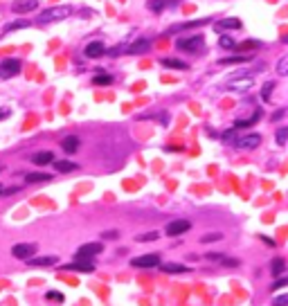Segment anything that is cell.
I'll list each match as a JSON object with an SVG mask.
<instances>
[{
	"label": "cell",
	"mask_w": 288,
	"mask_h": 306,
	"mask_svg": "<svg viewBox=\"0 0 288 306\" xmlns=\"http://www.w3.org/2000/svg\"><path fill=\"white\" fill-rule=\"evenodd\" d=\"M68 16H72V7L68 4H56V7H48L36 16V22L40 25H48V22H58V20H66Z\"/></svg>",
	"instance_id": "cell-1"
},
{
	"label": "cell",
	"mask_w": 288,
	"mask_h": 306,
	"mask_svg": "<svg viewBox=\"0 0 288 306\" xmlns=\"http://www.w3.org/2000/svg\"><path fill=\"white\" fill-rule=\"evenodd\" d=\"M176 48L182 50V52L194 54V52H198V50L205 48V38H202V36H184V38L176 40Z\"/></svg>",
	"instance_id": "cell-2"
},
{
	"label": "cell",
	"mask_w": 288,
	"mask_h": 306,
	"mask_svg": "<svg viewBox=\"0 0 288 306\" xmlns=\"http://www.w3.org/2000/svg\"><path fill=\"white\" fill-rule=\"evenodd\" d=\"M254 86V74H243V76H232V79L225 84L228 90H234V92H246Z\"/></svg>",
	"instance_id": "cell-3"
},
{
	"label": "cell",
	"mask_w": 288,
	"mask_h": 306,
	"mask_svg": "<svg viewBox=\"0 0 288 306\" xmlns=\"http://www.w3.org/2000/svg\"><path fill=\"white\" fill-rule=\"evenodd\" d=\"M20 68H22L20 58H14V56L2 58V61H0V79H12V76H16L18 72H20Z\"/></svg>",
	"instance_id": "cell-4"
},
{
	"label": "cell",
	"mask_w": 288,
	"mask_h": 306,
	"mask_svg": "<svg viewBox=\"0 0 288 306\" xmlns=\"http://www.w3.org/2000/svg\"><path fill=\"white\" fill-rule=\"evenodd\" d=\"M104 246L99 241H92V243H84V246H79V250H76V259H92V256L102 254Z\"/></svg>",
	"instance_id": "cell-5"
},
{
	"label": "cell",
	"mask_w": 288,
	"mask_h": 306,
	"mask_svg": "<svg viewBox=\"0 0 288 306\" xmlns=\"http://www.w3.org/2000/svg\"><path fill=\"white\" fill-rule=\"evenodd\" d=\"M130 266H133V268H158V266H160V254L151 252V254L135 256V259H130Z\"/></svg>",
	"instance_id": "cell-6"
},
{
	"label": "cell",
	"mask_w": 288,
	"mask_h": 306,
	"mask_svg": "<svg viewBox=\"0 0 288 306\" xmlns=\"http://www.w3.org/2000/svg\"><path fill=\"white\" fill-rule=\"evenodd\" d=\"M189 228H192V223H189L187 218H178V220H169L164 232L169 234V236H180V234H184Z\"/></svg>",
	"instance_id": "cell-7"
},
{
	"label": "cell",
	"mask_w": 288,
	"mask_h": 306,
	"mask_svg": "<svg viewBox=\"0 0 288 306\" xmlns=\"http://www.w3.org/2000/svg\"><path fill=\"white\" fill-rule=\"evenodd\" d=\"M12 254L16 256V259H30V256L36 254V243H16V246L12 248Z\"/></svg>",
	"instance_id": "cell-8"
},
{
	"label": "cell",
	"mask_w": 288,
	"mask_h": 306,
	"mask_svg": "<svg viewBox=\"0 0 288 306\" xmlns=\"http://www.w3.org/2000/svg\"><path fill=\"white\" fill-rule=\"evenodd\" d=\"M243 22L238 20V18L230 16V18H220V20H216L214 30L218 32V34H225V32H234V30H241Z\"/></svg>",
	"instance_id": "cell-9"
},
{
	"label": "cell",
	"mask_w": 288,
	"mask_h": 306,
	"mask_svg": "<svg viewBox=\"0 0 288 306\" xmlns=\"http://www.w3.org/2000/svg\"><path fill=\"white\" fill-rule=\"evenodd\" d=\"M106 54V45L102 43V40H90L88 45L84 48V56L86 58H99Z\"/></svg>",
	"instance_id": "cell-10"
},
{
	"label": "cell",
	"mask_w": 288,
	"mask_h": 306,
	"mask_svg": "<svg viewBox=\"0 0 288 306\" xmlns=\"http://www.w3.org/2000/svg\"><path fill=\"white\" fill-rule=\"evenodd\" d=\"M27 266H32V268H45V266H56L58 264V256L54 254H45V256H30V259H25Z\"/></svg>",
	"instance_id": "cell-11"
},
{
	"label": "cell",
	"mask_w": 288,
	"mask_h": 306,
	"mask_svg": "<svg viewBox=\"0 0 288 306\" xmlns=\"http://www.w3.org/2000/svg\"><path fill=\"white\" fill-rule=\"evenodd\" d=\"M234 142H236L238 148H256L261 144V135L259 133H248V135H243V138L234 140Z\"/></svg>",
	"instance_id": "cell-12"
},
{
	"label": "cell",
	"mask_w": 288,
	"mask_h": 306,
	"mask_svg": "<svg viewBox=\"0 0 288 306\" xmlns=\"http://www.w3.org/2000/svg\"><path fill=\"white\" fill-rule=\"evenodd\" d=\"M151 50V38H138L130 45H126V54H144Z\"/></svg>",
	"instance_id": "cell-13"
},
{
	"label": "cell",
	"mask_w": 288,
	"mask_h": 306,
	"mask_svg": "<svg viewBox=\"0 0 288 306\" xmlns=\"http://www.w3.org/2000/svg\"><path fill=\"white\" fill-rule=\"evenodd\" d=\"M36 7H38V0H14L12 12H16V14H30V12H36Z\"/></svg>",
	"instance_id": "cell-14"
},
{
	"label": "cell",
	"mask_w": 288,
	"mask_h": 306,
	"mask_svg": "<svg viewBox=\"0 0 288 306\" xmlns=\"http://www.w3.org/2000/svg\"><path fill=\"white\" fill-rule=\"evenodd\" d=\"M63 270H79V272H92L94 264L90 259H74L72 264H66Z\"/></svg>",
	"instance_id": "cell-15"
},
{
	"label": "cell",
	"mask_w": 288,
	"mask_h": 306,
	"mask_svg": "<svg viewBox=\"0 0 288 306\" xmlns=\"http://www.w3.org/2000/svg\"><path fill=\"white\" fill-rule=\"evenodd\" d=\"M210 22V18H198V20H187V22H180V25H174L166 30V34H176V32H184V30H192V27H200Z\"/></svg>",
	"instance_id": "cell-16"
},
{
	"label": "cell",
	"mask_w": 288,
	"mask_h": 306,
	"mask_svg": "<svg viewBox=\"0 0 288 306\" xmlns=\"http://www.w3.org/2000/svg\"><path fill=\"white\" fill-rule=\"evenodd\" d=\"M79 146H81V140L76 138V135H68V138L61 140V148L66 153H76L79 151Z\"/></svg>",
	"instance_id": "cell-17"
},
{
	"label": "cell",
	"mask_w": 288,
	"mask_h": 306,
	"mask_svg": "<svg viewBox=\"0 0 288 306\" xmlns=\"http://www.w3.org/2000/svg\"><path fill=\"white\" fill-rule=\"evenodd\" d=\"M52 176L43 174V171H32V174L25 176V184H36V182H50Z\"/></svg>",
	"instance_id": "cell-18"
},
{
	"label": "cell",
	"mask_w": 288,
	"mask_h": 306,
	"mask_svg": "<svg viewBox=\"0 0 288 306\" xmlns=\"http://www.w3.org/2000/svg\"><path fill=\"white\" fill-rule=\"evenodd\" d=\"M160 66L171 68V70H187V63L180 61V58H174V56H164V58H160Z\"/></svg>",
	"instance_id": "cell-19"
},
{
	"label": "cell",
	"mask_w": 288,
	"mask_h": 306,
	"mask_svg": "<svg viewBox=\"0 0 288 306\" xmlns=\"http://www.w3.org/2000/svg\"><path fill=\"white\" fill-rule=\"evenodd\" d=\"M32 162H34V164H38V166L50 164V162H54V153H52V151H40V153H34V156H32Z\"/></svg>",
	"instance_id": "cell-20"
},
{
	"label": "cell",
	"mask_w": 288,
	"mask_h": 306,
	"mask_svg": "<svg viewBox=\"0 0 288 306\" xmlns=\"http://www.w3.org/2000/svg\"><path fill=\"white\" fill-rule=\"evenodd\" d=\"M76 166L79 164H74V162H70V160H54V169H56L58 174H70Z\"/></svg>",
	"instance_id": "cell-21"
},
{
	"label": "cell",
	"mask_w": 288,
	"mask_h": 306,
	"mask_svg": "<svg viewBox=\"0 0 288 306\" xmlns=\"http://www.w3.org/2000/svg\"><path fill=\"white\" fill-rule=\"evenodd\" d=\"M160 270L162 272H169V274H178V272H189V268L187 266H182V264H160Z\"/></svg>",
	"instance_id": "cell-22"
},
{
	"label": "cell",
	"mask_w": 288,
	"mask_h": 306,
	"mask_svg": "<svg viewBox=\"0 0 288 306\" xmlns=\"http://www.w3.org/2000/svg\"><path fill=\"white\" fill-rule=\"evenodd\" d=\"M270 272L272 274H284L286 272V261H284L282 256H274V259L270 261Z\"/></svg>",
	"instance_id": "cell-23"
},
{
	"label": "cell",
	"mask_w": 288,
	"mask_h": 306,
	"mask_svg": "<svg viewBox=\"0 0 288 306\" xmlns=\"http://www.w3.org/2000/svg\"><path fill=\"white\" fill-rule=\"evenodd\" d=\"M112 81H115V79H112L108 72H97V74L92 76V84L94 86H110Z\"/></svg>",
	"instance_id": "cell-24"
},
{
	"label": "cell",
	"mask_w": 288,
	"mask_h": 306,
	"mask_svg": "<svg viewBox=\"0 0 288 306\" xmlns=\"http://www.w3.org/2000/svg\"><path fill=\"white\" fill-rule=\"evenodd\" d=\"M218 45H220V48H223V50H236V45H238V43L232 38V36L223 34V36H220V38H218Z\"/></svg>",
	"instance_id": "cell-25"
},
{
	"label": "cell",
	"mask_w": 288,
	"mask_h": 306,
	"mask_svg": "<svg viewBox=\"0 0 288 306\" xmlns=\"http://www.w3.org/2000/svg\"><path fill=\"white\" fill-rule=\"evenodd\" d=\"M259 117H261V110H254V115H252L250 120H238L236 124H234V128H246V126H252L256 120H259Z\"/></svg>",
	"instance_id": "cell-26"
},
{
	"label": "cell",
	"mask_w": 288,
	"mask_h": 306,
	"mask_svg": "<svg viewBox=\"0 0 288 306\" xmlns=\"http://www.w3.org/2000/svg\"><path fill=\"white\" fill-rule=\"evenodd\" d=\"M272 90H274V81H266L264 88H261V99H264V102H270V94H272Z\"/></svg>",
	"instance_id": "cell-27"
},
{
	"label": "cell",
	"mask_w": 288,
	"mask_h": 306,
	"mask_svg": "<svg viewBox=\"0 0 288 306\" xmlns=\"http://www.w3.org/2000/svg\"><path fill=\"white\" fill-rule=\"evenodd\" d=\"M146 4H148V9H151L153 14H160L162 9L166 7V0H148Z\"/></svg>",
	"instance_id": "cell-28"
},
{
	"label": "cell",
	"mask_w": 288,
	"mask_h": 306,
	"mask_svg": "<svg viewBox=\"0 0 288 306\" xmlns=\"http://www.w3.org/2000/svg\"><path fill=\"white\" fill-rule=\"evenodd\" d=\"M25 27H30V20H16V22H9V25L4 27V32H14V30H25Z\"/></svg>",
	"instance_id": "cell-29"
},
{
	"label": "cell",
	"mask_w": 288,
	"mask_h": 306,
	"mask_svg": "<svg viewBox=\"0 0 288 306\" xmlns=\"http://www.w3.org/2000/svg\"><path fill=\"white\" fill-rule=\"evenodd\" d=\"M158 236H160L158 232H146V234H138V236H135V241H140V243H148V241H156Z\"/></svg>",
	"instance_id": "cell-30"
},
{
	"label": "cell",
	"mask_w": 288,
	"mask_h": 306,
	"mask_svg": "<svg viewBox=\"0 0 288 306\" xmlns=\"http://www.w3.org/2000/svg\"><path fill=\"white\" fill-rule=\"evenodd\" d=\"M274 140H277L279 146H284V144L288 142V128H284V126H282V128L277 130V135H274Z\"/></svg>",
	"instance_id": "cell-31"
},
{
	"label": "cell",
	"mask_w": 288,
	"mask_h": 306,
	"mask_svg": "<svg viewBox=\"0 0 288 306\" xmlns=\"http://www.w3.org/2000/svg\"><path fill=\"white\" fill-rule=\"evenodd\" d=\"M220 238H223V234H220V232H210V234H205L200 241L202 243H214V241H220Z\"/></svg>",
	"instance_id": "cell-32"
},
{
	"label": "cell",
	"mask_w": 288,
	"mask_h": 306,
	"mask_svg": "<svg viewBox=\"0 0 288 306\" xmlns=\"http://www.w3.org/2000/svg\"><path fill=\"white\" fill-rule=\"evenodd\" d=\"M250 61V56H246V54H241V56H228V58H220V63H246Z\"/></svg>",
	"instance_id": "cell-33"
},
{
	"label": "cell",
	"mask_w": 288,
	"mask_h": 306,
	"mask_svg": "<svg viewBox=\"0 0 288 306\" xmlns=\"http://www.w3.org/2000/svg\"><path fill=\"white\" fill-rule=\"evenodd\" d=\"M277 72L282 76H286V72H288V56H282L279 58V63H277Z\"/></svg>",
	"instance_id": "cell-34"
},
{
	"label": "cell",
	"mask_w": 288,
	"mask_h": 306,
	"mask_svg": "<svg viewBox=\"0 0 288 306\" xmlns=\"http://www.w3.org/2000/svg\"><path fill=\"white\" fill-rule=\"evenodd\" d=\"M106 52H108V56H120V54H124V52H126V43H122V45H115V48L106 50Z\"/></svg>",
	"instance_id": "cell-35"
},
{
	"label": "cell",
	"mask_w": 288,
	"mask_h": 306,
	"mask_svg": "<svg viewBox=\"0 0 288 306\" xmlns=\"http://www.w3.org/2000/svg\"><path fill=\"white\" fill-rule=\"evenodd\" d=\"M218 264L228 266V268H236V266H238V259H232V256H225V254H223V259H220Z\"/></svg>",
	"instance_id": "cell-36"
},
{
	"label": "cell",
	"mask_w": 288,
	"mask_h": 306,
	"mask_svg": "<svg viewBox=\"0 0 288 306\" xmlns=\"http://www.w3.org/2000/svg\"><path fill=\"white\" fill-rule=\"evenodd\" d=\"M286 304H288V292H284V295H279V297L272 300V306H286Z\"/></svg>",
	"instance_id": "cell-37"
},
{
	"label": "cell",
	"mask_w": 288,
	"mask_h": 306,
	"mask_svg": "<svg viewBox=\"0 0 288 306\" xmlns=\"http://www.w3.org/2000/svg\"><path fill=\"white\" fill-rule=\"evenodd\" d=\"M45 297H48V300H54V302H63V295L58 290H48Z\"/></svg>",
	"instance_id": "cell-38"
},
{
	"label": "cell",
	"mask_w": 288,
	"mask_h": 306,
	"mask_svg": "<svg viewBox=\"0 0 288 306\" xmlns=\"http://www.w3.org/2000/svg\"><path fill=\"white\" fill-rule=\"evenodd\" d=\"M286 284H288V277H279L277 282L272 284V290H279V288H284V286H286Z\"/></svg>",
	"instance_id": "cell-39"
},
{
	"label": "cell",
	"mask_w": 288,
	"mask_h": 306,
	"mask_svg": "<svg viewBox=\"0 0 288 306\" xmlns=\"http://www.w3.org/2000/svg\"><path fill=\"white\" fill-rule=\"evenodd\" d=\"M120 236V232L117 230H108V232H102V238H117Z\"/></svg>",
	"instance_id": "cell-40"
},
{
	"label": "cell",
	"mask_w": 288,
	"mask_h": 306,
	"mask_svg": "<svg viewBox=\"0 0 288 306\" xmlns=\"http://www.w3.org/2000/svg\"><path fill=\"white\" fill-rule=\"evenodd\" d=\"M207 259L214 261V264H218V261L223 259V254H220V252H210V254H207Z\"/></svg>",
	"instance_id": "cell-41"
},
{
	"label": "cell",
	"mask_w": 288,
	"mask_h": 306,
	"mask_svg": "<svg viewBox=\"0 0 288 306\" xmlns=\"http://www.w3.org/2000/svg\"><path fill=\"white\" fill-rule=\"evenodd\" d=\"M259 238H261V241H264V243H266V246H272V248H274V246H277V243H274V241H272V238H270V236H266V234H261V236H259Z\"/></svg>",
	"instance_id": "cell-42"
},
{
	"label": "cell",
	"mask_w": 288,
	"mask_h": 306,
	"mask_svg": "<svg viewBox=\"0 0 288 306\" xmlns=\"http://www.w3.org/2000/svg\"><path fill=\"white\" fill-rule=\"evenodd\" d=\"M284 115H286V110H277V112H274V115H272V120H282Z\"/></svg>",
	"instance_id": "cell-43"
},
{
	"label": "cell",
	"mask_w": 288,
	"mask_h": 306,
	"mask_svg": "<svg viewBox=\"0 0 288 306\" xmlns=\"http://www.w3.org/2000/svg\"><path fill=\"white\" fill-rule=\"evenodd\" d=\"M180 148H182V146H174V144H169V146H166V151H180Z\"/></svg>",
	"instance_id": "cell-44"
},
{
	"label": "cell",
	"mask_w": 288,
	"mask_h": 306,
	"mask_svg": "<svg viewBox=\"0 0 288 306\" xmlns=\"http://www.w3.org/2000/svg\"><path fill=\"white\" fill-rule=\"evenodd\" d=\"M7 115H9V110H0V117H2V120H4Z\"/></svg>",
	"instance_id": "cell-45"
},
{
	"label": "cell",
	"mask_w": 288,
	"mask_h": 306,
	"mask_svg": "<svg viewBox=\"0 0 288 306\" xmlns=\"http://www.w3.org/2000/svg\"><path fill=\"white\" fill-rule=\"evenodd\" d=\"M176 2H178V0H166V4H176Z\"/></svg>",
	"instance_id": "cell-46"
},
{
	"label": "cell",
	"mask_w": 288,
	"mask_h": 306,
	"mask_svg": "<svg viewBox=\"0 0 288 306\" xmlns=\"http://www.w3.org/2000/svg\"><path fill=\"white\" fill-rule=\"evenodd\" d=\"M0 194H2V187H0Z\"/></svg>",
	"instance_id": "cell-47"
},
{
	"label": "cell",
	"mask_w": 288,
	"mask_h": 306,
	"mask_svg": "<svg viewBox=\"0 0 288 306\" xmlns=\"http://www.w3.org/2000/svg\"><path fill=\"white\" fill-rule=\"evenodd\" d=\"M0 169H2V166H0Z\"/></svg>",
	"instance_id": "cell-48"
}]
</instances>
